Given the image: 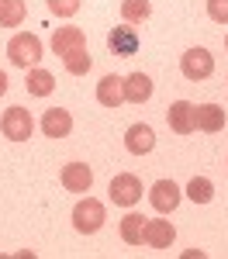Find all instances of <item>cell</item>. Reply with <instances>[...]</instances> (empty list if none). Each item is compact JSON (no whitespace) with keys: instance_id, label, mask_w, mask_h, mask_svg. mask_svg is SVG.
<instances>
[{"instance_id":"cell-16","label":"cell","mask_w":228,"mask_h":259,"mask_svg":"<svg viewBox=\"0 0 228 259\" xmlns=\"http://www.w3.org/2000/svg\"><path fill=\"white\" fill-rule=\"evenodd\" d=\"M97 100H101L104 107H118V104L124 100V80L114 76V73L104 76V80L97 83Z\"/></svg>"},{"instance_id":"cell-1","label":"cell","mask_w":228,"mask_h":259,"mask_svg":"<svg viewBox=\"0 0 228 259\" xmlns=\"http://www.w3.org/2000/svg\"><path fill=\"white\" fill-rule=\"evenodd\" d=\"M7 56H11L14 66L31 69V66L41 59V38H38V35H31V31H18L14 38L7 41Z\"/></svg>"},{"instance_id":"cell-26","label":"cell","mask_w":228,"mask_h":259,"mask_svg":"<svg viewBox=\"0 0 228 259\" xmlns=\"http://www.w3.org/2000/svg\"><path fill=\"white\" fill-rule=\"evenodd\" d=\"M225 41H228V38H225Z\"/></svg>"},{"instance_id":"cell-7","label":"cell","mask_w":228,"mask_h":259,"mask_svg":"<svg viewBox=\"0 0 228 259\" xmlns=\"http://www.w3.org/2000/svg\"><path fill=\"white\" fill-rule=\"evenodd\" d=\"M76 49H86V35H83V28H56V35H52V52L56 56H69V52H76Z\"/></svg>"},{"instance_id":"cell-20","label":"cell","mask_w":228,"mask_h":259,"mask_svg":"<svg viewBox=\"0 0 228 259\" xmlns=\"http://www.w3.org/2000/svg\"><path fill=\"white\" fill-rule=\"evenodd\" d=\"M62 66H66V73H73V76H86L90 66H94V59H90L86 49H76V52H69V56L62 59Z\"/></svg>"},{"instance_id":"cell-5","label":"cell","mask_w":228,"mask_h":259,"mask_svg":"<svg viewBox=\"0 0 228 259\" xmlns=\"http://www.w3.org/2000/svg\"><path fill=\"white\" fill-rule=\"evenodd\" d=\"M180 69H184L187 80H207L211 73H214V56L207 52V49H190L184 52V59H180Z\"/></svg>"},{"instance_id":"cell-22","label":"cell","mask_w":228,"mask_h":259,"mask_svg":"<svg viewBox=\"0 0 228 259\" xmlns=\"http://www.w3.org/2000/svg\"><path fill=\"white\" fill-rule=\"evenodd\" d=\"M152 14V7H149V0H121V18L128 24H135V21H145Z\"/></svg>"},{"instance_id":"cell-8","label":"cell","mask_w":228,"mask_h":259,"mask_svg":"<svg viewBox=\"0 0 228 259\" xmlns=\"http://www.w3.org/2000/svg\"><path fill=\"white\" fill-rule=\"evenodd\" d=\"M166 121H169V128H173L176 135H190V132L197 128V121H194V104H190V100H176V104H169Z\"/></svg>"},{"instance_id":"cell-4","label":"cell","mask_w":228,"mask_h":259,"mask_svg":"<svg viewBox=\"0 0 228 259\" xmlns=\"http://www.w3.org/2000/svg\"><path fill=\"white\" fill-rule=\"evenodd\" d=\"M111 200L121 204V207H135L142 200V180L135 173H118L111 180Z\"/></svg>"},{"instance_id":"cell-12","label":"cell","mask_w":228,"mask_h":259,"mask_svg":"<svg viewBox=\"0 0 228 259\" xmlns=\"http://www.w3.org/2000/svg\"><path fill=\"white\" fill-rule=\"evenodd\" d=\"M41 132H45L49 139H66V135L73 132V118H69V111H62V107H49L45 118H41Z\"/></svg>"},{"instance_id":"cell-14","label":"cell","mask_w":228,"mask_h":259,"mask_svg":"<svg viewBox=\"0 0 228 259\" xmlns=\"http://www.w3.org/2000/svg\"><path fill=\"white\" fill-rule=\"evenodd\" d=\"M176 239V228L169 221H145V242L152 249H169Z\"/></svg>"},{"instance_id":"cell-3","label":"cell","mask_w":228,"mask_h":259,"mask_svg":"<svg viewBox=\"0 0 228 259\" xmlns=\"http://www.w3.org/2000/svg\"><path fill=\"white\" fill-rule=\"evenodd\" d=\"M101 225H104V204L101 200L86 197L73 207V228H76L80 235H94Z\"/></svg>"},{"instance_id":"cell-18","label":"cell","mask_w":228,"mask_h":259,"mask_svg":"<svg viewBox=\"0 0 228 259\" xmlns=\"http://www.w3.org/2000/svg\"><path fill=\"white\" fill-rule=\"evenodd\" d=\"M145 221L142 214H124L121 218V242H128V245H142L145 242Z\"/></svg>"},{"instance_id":"cell-2","label":"cell","mask_w":228,"mask_h":259,"mask_svg":"<svg viewBox=\"0 0 228 259\" xmlns=\"http://www.w3.org/2000/svg\"><path fill=\"white\" fill-rule=\"evenodd\" d=\"M0 132H4V139H11V142H28L31 132H35V121H31V114L24 107H7L4 121H0Z\"/></svg>"},{"instance_id":"cell-19","label":"cell","mask_w":228,"mask_h":259,"mask_svg":"<svg viewBox=\"0 0 228 259\" xmlns=\"http://www.w3.org/2000/svg\"><path fill=\"white\" fill-rule=\"evenodd\" d=\"M28 14L24 0H0V28H18Z\"/></svg>"},{"instance_id":"cell-11","label":"cell","mask_w":228,"mask_h":259,"mask_svg":"<svg viewBox=\"0 0 228 259\" xmlns=\"http://www.w3.org/2000/svg\"><path fill=\"white\" fill-rule=\"evenodd\" d=\"M107 49H111L114 56H135V52H139V31L128 28V24L114 28V31L107 35Z\"/></svg>"},{"instance_id":"cell-10","label":"cell","mask_w":228,"mask_h":259,"mask_svg":"<svg viewBox=\"0 0 228 259\" xmlns=\"http://www.w3.org/2000/svg\"><path fill=\"white\" fill-rule=\"evenodd\" d=\"M194 121H197V128L201 132H221L225 128V121H228V114H225V107H218V104H197L194 107Z\"/></svg>"},{"instance_id":"cell-21","label":"cell","mask_w":228,"mask_h":259,"mask_svg":"<svg viewBox=\"0 0 228 259\" xmlns=\"http://www.w3.org/2000/svg\"><path fill=\"white\" fill-rule=\"evenodd\" d=\"M187 197L194 200V204H207V200L214 197V183H211L207 177H194L190 187H187Z\"/></svg>"},{"instance_id":"cell-23","label":"cell","mask_w":228,"mask_h":259,"mask_svg":"<svg viewBox=\"0 0 228 259\" xmlns=\"http://www.w3.org/2000/svg\"><path fill=\"white\" fill-rule=\"evenodd\" d=\"M49 11L59 14V18H73L80 11V0H49Z\"/></svg>"},{"instance_id":"cell-6","label":"cell","mask_w":228,"mask_h":259,"mask_svg":"<svg viewBox=\"0 0 228 259\" xmlns=\"http://www.w3.org/2000/svg\"><path fill=\"white\" fill-rule=\"evenodd\" d=\"M149 200H152V207H156L159 214H169V211H176V204H180V187H176L173 180H159V183H152Z\"/></svg>"},{"instance_id":"cell-15","label":"cell","mask_w":228,"mask_h":259,"mask_svg":"<svg viewBox=\"0 0 228 259\" xmlns=\"http://www.w3.org/2000/svg\"><path fill=\"white\" fill-rule=\"evenodd\" d=\"M149 97H152V80H149L145 73L124 76V100H128V104H145Z\"/></svg>"},{"instance_id":"cell-17","label":"cell","mask_w":228,"mask_h":259,"mask_svg":"<svg viewBox=\"0 0 228 259\" xmlns=\"http://www.w3.org/2000/svg\"><path fill=\"white\" fill-rule=\"evenodd\" d=\"M24 87H28V94H31V97H49V94L56 90V76H52L49 69H28Z\"/></svg>"},{"instance_id":"cell-25","label":"cell","mask_w":228,"mask_h":259,"mask_svg":"<svg viewBox=\"0 0 228 259\" xmlns=\"http://www.w3.org/2000/svg\"><path fill=\"white\" fill-rule=\"evenodd\" d=\"M4 94H7V73L0 69V97H4Z\"/></svg>"},{"instance_id":"cell-13","label":"cell","mask_w":228,"mask_h":259,"mask_svg":"<svg viewBox=\"0 0 228 259\" xmlns=\"http://www.w3.org/2000/svg\"><path fill=\"white\" fill-rule=\"evenodd\" d=\"M124 145H128L131 156H145V152H152V145H156V132H152L149 124H131V128L124 132Z\"/></svg>"},{"instance_id":"cell-9","label":"cell","mask_w":228,"mask_h":259,"mask_svg":"<svg viewBox=\"0 0 228 259\" xmlns=\"http://www.w3.org/2000/svg\"><path fill=\"white\" fill-rule=\"evenodd\" d=\"M90 183H94V169H90L86 162H69V166H62V187H66V190L86 194Z\"/></svg>"},{"instance_id":"cell-24","label":"cell","mask_w":228,"mask_h":259,"mask_svg":"<svg viewBox=\"0 0 228 259\" xmlns=\"http://www.w3.org/2000/svg\"><path fill=\"white\" fill-rule=\"evenodd\" d=\"M207 14H211V21L225 24L228 21V0H207Z\"/></svg>"}]
</instances>
